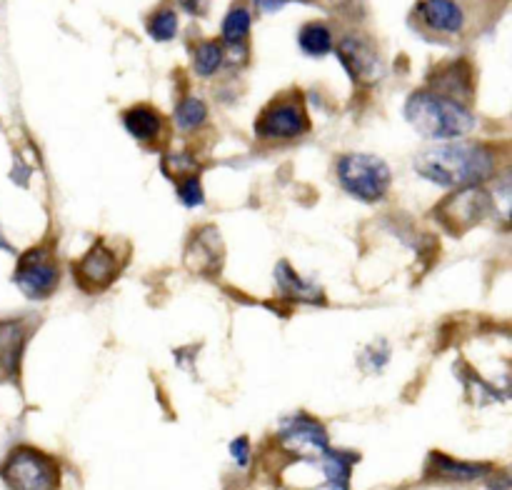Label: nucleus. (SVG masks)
Returning a JSON list of instances; mask_svg holds the SVG:
<instances>
[{
	"label": "nucleus",
	"instance_id": "obj_2",
	"mask_svg": "<svg viewBox=\"0 0 512 490\" xmlns=\"http://www.w3.org/2000/svg\"><path fill=\"white\" fill-rule=\"evenodd\" d=\"M405 118L413 123L425 138H460L475 128L473 110L458 98L438 93V90H418L408 98Z\"/></svg>",
	"mask_w": 512,
	"mask_h": 490
},
{
	"label": "nucleus",
	"instance_id": "obj_12",
	"mask_svg": "<svg viewBox=\"0 0 512 490\" xmlns=\"http://www.w3.org/2000/svg\"><path fill=\"white\" fill-rule=\"evenodd\" d=\"M123 125L140 143H155L163 133V118H160L158 110L148 108V105H135V108L125 110Z\"/></svg>",
	"mask_w": 512,
	"mask_h": 490
},
{
	"label": "nucleus",
	"instance_id": "obj_20",
	"mask_svg": "<svg viewBox=\"0 0 512 490\" xmlns=\"http://www.w3.org/2000/svg\"><path fill=\"white\" fill-rule=\"evenodd\" d=\"M208 120V108H205L203 100L198 98H185L180 100V105L175 108V123L180 130H195Z\"/></svg>",
	"mask_w": 512,
	"mask_h": 490
},
{
	"label": "nucleus",
	"instance_id": "obj_11",
	"mask_svg": "<svg viewBox=\"0 0 512 490\" xmlns=\"http://www.w3.org/2000/svg\"><path fill=\"white\" fill-rule=\"evenodd\" d=\"M28 328L20 320H0V375L15 378L20 370Z\"/></svg>",
	"mask_w": 512,
	"mask_h": 490
},
{
	"label": "nucleus",
	"instance_id": "obj_3",
	"mask_svg": "<svg viewBox=\"0 0 512 490\" xmlns=\"http://www.w3.org/2000/svg\"><path fill=\"white\" fill-rule=\"evenodd\" d=\"M338 180L353 198L375 203L388 193L393 173L378 155L348 153L338 160Z\"/></svg>",
	"mask_w": 512,
	"mask_h": 490
},
{
	"label": "nucleus",
	"instance_id": "obj_21",
	"mask_svg": "<svg viewBox=\"0 0 512 490\" xmlns=\"http://www.w3.org/2000/svg\"><path fill=\"white\" fill-rule=\"evenodd\" d=\"M175 33H178V15L173 8H160L148 18V35L153 40L165 43V40H173Z\"/></svg>",
	"mask_w": 512,
	"mask_h": 490
},
{
	"label": "nucleus",
	"instance_id": "obj_14",
	"mask_svg": "<svg viewBox=\"0 0 512 490\" xmlns=\"http://www.w3.org/2000/svg\"><path fill=\"white\" fill-rule=\"evenodd\" d=\"M435 85H430L438 93L450 95V98H468L473 90V80H470V68L465 63H453L433 78Z\"/></svg>",
	"mask_w": 512,
	"mask_h": 490
},
{
	"label": "nucleus",
	"instance_id": "obj_10",
	"mask_svg": "<svg viewBox=\"0 0 512 490\" xmlns=\"http://www.w3.org/2000/svg\"><path fill=\"white\" fill-rule=\"evenodd\" d=\"M338 58L340 63L348 68L350 78L358 80V83H373L380 75V60L368 40L348 35V38L338 45Z\"/></svg>",
	"mask_w": 512,
	"mask_h": 490
},
{
	"label": "nucleus",
	"instance_id": "obj_13",
	"mask_svg": "<svg viewBox=\"0 0 512 490\" xmlns=\"http://www.w3.org/2000/svg\"><path fill=\"white\" fill-rule=\"evenodd\" d=\"M490 468L488 465L480 463H463V460L448 458L443 453H433L430 458V475L433 478H443V480H478L483 475H488Z\"/></svg>",
	"mask_w": 512,
	"mask_h": 490
},
{
	"label": "nucleus",
	"instance_id": "obj_16",
	"mask_svg": "<svg viewBox=\"0 0 512 490\" xmlns=\"http://www.w3.org/2000/svg\"><path fill=\"white\" fill-rule=\"evenodd\" d=\"M323 470L325 478H328V485L333 490H350V470H353L355 455L350 453H338V450H325Z\"/></svg>",
	"mask_w": 512,
	"mask_h": 490
},
{
	"label": "nucleus",
	"instance_id": "obj_4",
	"mask_svg": "<svg viewBox=\"0 0 512 490\" xmlns=\"http://www.w3.org/2000/svg\"><path fill=\"white\" fill-rule=\"evenodd\" d=\"M0 475L10 490H55L60 483L58 463L28 445L8 455Z\"/></svg>",
	"mask_w": 512,
	"mask_h": 490
},
{
	"label": "nucleus",
	"instance_id": "obj_17",
	"mask_svg": "<svg viewBox=\"0 0 512 490\" xmlns=\"http://www.w3.org/2000/svg\"><path fill=\"white\" fill-rule=\"evenodd\" d=\"M250 25H253V15L248 8H233L223 20V40L228 48H245L250 38Z\"/></svg>",
	"mask_w": 512,
	"mask_h": 490
},
{
	"label": "nucleus",
	"instance_id": "obj_7",
	"mask_svg": "<svg viewBox=\"0 0 512 490\" xmlns=\"http://www.w3.org/2000/svg\"><path fill=\"white\" fill-rule=\"evenodd\" d=\"M468 8L463 0H418L415 5V20L428 33L458 38L468 30Z\"/></svg>",
	"mask_w": 512,
	"mask_h": 490
},
{
	"label": "nucleus",
	"instance_id": "obj_25",
	"mask_svg": "<svg viewBox=\"0 0 512 490\" xmlns=\"http://www.w3.org/2000/svg\"><path fill=\"white\" fill-rule=\"evenodd\" d=\"M178 5L190 15H205L208 10V0H178Z\"/></svg>",
	"mask_w": 512,
	"mask_h": 490
},
{
	"label": "nucleus",
	"instance_id": "obj_9",
	"mask_svg": "<svg viewBox=\"0 0 512 490\" xmlns=\"http://www.w3.org/2000/svg\"><path fill=\"white\" fill-rule=\"evenodd\" d=\"M280 440L295 453L305 455H323L328 450V433L318 420L308 415H295L280 425Z\"/></svg>",
	"mask_w": 512,
	"mask_h": 490
},
{
	"label": "nucleus",
	"instance_id": "obj_8",
	"mask_svg": "<svg viewBox=\"0 0 512 490\" xmlns=\"http://www.w3.org/2000/svg\"><path fill=\"white\" fill-rule=\"evenodd\" d=\"M120 273V263L110 248L103 243L93 245L78 263L73 265L75 283L85 290V293H100L108 288Z\"/></svg>",
	"mask_w": 512,
	"mask_h": 490
},
{
	"label": "nucleus",
	"instance_id": "obj_26",
	"mask_svg": "<svg viewBox=\"0 0 512 490\" xmlns=\"http://www.w3.org/2000/svg\"><path fill=\"white\" fill-rule=\"evenodd\" d=\"M0 248H3V250H10V245L5 243V238H3V235H0Z\"/></svg>",
	"mask_w": 512,
	"mask_h": 490
},
{
	"label": "nucleus",
	"instance_id": "obj_18",
	"mask_svg": "<svg viewBox=\"0 0 512 490\" xmlns=\"http://www.w3.org/2000/svg\"><path fill=\"white\" fill-rule=\"evenodd\" d=\"M275 278H278V285L290 295L293 300H323L320 290L315 288L313 283L300 278L288 263H280L278 270H275Z\"/></svg>",
	"mask_w": 512,
	"mask_h": 490
},
{
	"label": "nucleus",
	"instance_id": "obj_15",
	"mask_svg": "<svg viewBox=\"0 0 512 490\" xmlns=\"http://www.w3.org/2000/svg\"><path fill=\"white\" fill-rule=\"evenodd\" d=\"M298 45L305 55L323 58V55H328L333 50V30L325 23L303 25L298 33Z\"/></svg>",
	"mask_w": 512,
	"mask_h": 490
},
{
	"label": "nucleus",
	"instance_id": "obj_24",
	"mask_svg": "<svg viewBox=\"0 0 512 490\" xmlns=\"http://www.w3.org/2000/svg\"><path fill=\"white\" fill-rule=\"evenodd\" d=\"M253 3L258 5L263 13H275V10H280L288 3H313V0H253Z\"/></svg>",
	"mask_w": 512,
	"mask_h": 490
},
{
	"label": "nucleus",
	"instance_id": "obj_22",
	"mask_svg": "<svg viewBox=\"0 0 512 490\" xmlns=\"http://www.w3.org/2000/svg\"><path fill=\"white\" fill-rule=\"evenodd\" d=\"M178 198L183 200L188 208H198L203 203V185H200L198 175H185V178H178Z\"/></svg>",
	"mask_w": 512,
	"mask_h": 490
},
{
	"label": "nucleus",
	"instance_id": "obj_1",
	"mask_svg": "<svg viewBox=\"0 0 512 490\" xmlns=\"http://www.w3.org/2000/svg\"><path fill=\"white\" fill-rule=\"evenodd\" d=\"M415 170L443 188H475L493 178L495 155L483 143H445L423 150L415 158Z\"/></svg>",
	"mask_w": 512,
	"mask_h": 490
},
{
	"label": "nucleus",
	"instance_id": "obj_6",
	"mask_svg": "<svg viewBox=\"0 0 512 490\" xmlns=\"http://www.w3.org/2000/svg\"><path fill=\"white\" fill-rule=\"evenodd\" d=\"M13 280L20 288V293L28 295L30 300L48 298V295L58 288L60 280L55 250L50 248V245H38V248L20 255Z\"/></svg>",
	"mask_w": 512,
	"mask_h": 490
},
{
	"label": "nucleus",
	"instance_id": "obj_23",
	"mask_svg": "<svg viewBox=\"0 0 512 490\" xmlns=\"http://www.w3.org/2000/svg\"><path fill=\"white\" fill-rule=\"evenodd\" d=\"M230 455L235 458V463L240 465V468H245L250 460V445H248V438H238L230 443Z\"/></svg>",
	"mask_w": 512,
	"mask_h": 490
},
{
	"label": "nucleus",
	"instance_id": "obj_19",
	"mask_svg": "<svg viewBox=\"0 0 512 490\" xmlns=\"http://www.w3.org/2000/svg\"><path fill=\"white\" fill-rule=\"evenodd\" d=\"M225 63V50L218 40H205L195 48L193 53V68L195 73L203 75V78H210V75L218 73Z\"/></svg>",
	"mask_w": 512,
	"mask_h": 490
},
{
	"label": "nucleus",
	"instance_id": "obj_5",
	"mask_svg": "<svg viewBox=\"0 0 512 490\" xmlns=\"http://www.w3.org/2000/svg\"><path fill=\"white\" fill-rule=\"evenodd\" d=\"M310 130V118L298 93H288L265 105L255 120V135L263 140H295Z\"/></svg>",
	"mask_w": 512,
	"mask_h": 490
}]
</instances>
